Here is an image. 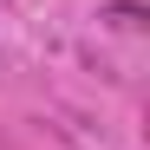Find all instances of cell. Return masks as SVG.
Masks as SVG:
<instances>
[{
  "label": "cell",
  "mask_w": 150,
  "mask_h": 150,
  "mask_svg": "<svg viewBox=\"0 0 150 150\" xmlns=\"http://www.w3.org/2000/svg\"><path fill=\"white\" fill-rule=\"evenodd\" d=\"M105 20L111 26H144V7L137 0H117V7H105Z\"/></svg>",
  "instance_id": "cell-1"
}]
</instances>
